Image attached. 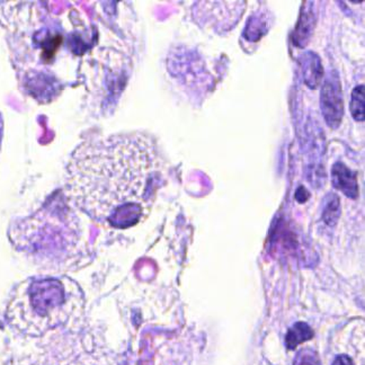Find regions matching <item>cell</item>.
<instances>
[{
  "label": "cell",
  "instance_id": "obj_1",
  "mask_svg": "<svg viewBox=\"0 0 365 365\" xmlns=\"http://www.w3.org/2000/svg\"><path fill=\"white\" fill-rule=\"evenodd\" d=\"M164 180V161L153 140L122 135L79 145L66 186L71 201L93 220L129 229L148 215Z\"/></svg>",
  "mask_w": 365,
  "mask_h": 365
},
{
  "label": "cell",
  "instance_id": "obj_2",
  "mask_svg": "<svg viewBox=\"0 0 365 365\" xmlns=\"http://www.w3.org/2000/svg\"><path fill=\"white\" fill-rule=\"evenodd\" d=\"M85 298L81 285L69 277H30L9 298L6 320L26 337H42L81 314Z\"/></svg>",
  "mask_w": 365,
  "mask_h": 365
},
{
  "label": "cell",
  "instance_id": "obj_3",
  "mask_svg": "<svg viewBox=\"0 0 365 365\" xmlns=\"http://www.w3.org/2000/svg\"><path fill=\"white\" fill-rule=\"evenodd\" d=\"M322 110L328 125L335 129L343 118V97L339 81H326L322 91Z\"/></svg>",
  "mask_w": 365,
  "mask_h": 365
},
{
  "label": "cell",
  "instance_id": "obj_4",
  "mask_svg": "<svg viewBox=\"0 0 365 365\" xmlns=\"http://www.w3.org/2000/svg\"><path fill=\"white\" fill-rule=\"evenodd\" d=\"M333 184L337 190L341 191L347 197L356 199L359 196V185H357L356 174L347 168L341 163L334 165L331 170Z\"/></svg>",
  "mask_w": 365,
  "mask_h": 365
},
{
  "label": "cell",
  "instance_id": "obj_5",
  "mask_svg": "<svg viewBox=\"0 0 365 365\" xmlns=\"http://www.w3.org/2000/svg\"><path fill=\"white\" fill-rule=\"evenodd\" d=\"M314 329L308 324L304 322H296L292 327L289 328L285 336L287 349L294 351L301 344L314 339Z\"/></svg>",
  "mask_w": 365,
  "mask_h": 365
},
{
  "label": "cell",
  "instance_id": "obj_6",
  "mask_svg": "<svg viewBox=\"0 0 365 365\" xmlns=\"http://www.w3.org/2000/svg\"><path fill=\"white\" fill-rule=\"evenodd\" d=\"M316 56L309 54L307 58V65L304 66V78H306L307 85L312 88L317 86L319 81H322V68L319 60H314Z\"/></svg>",
  "mask_w": 365,
  "mask_h": 365
},
{
  "label": "cell",
  "instance_id": "obj_7",
  "mask_svg": "<svg viewBox=\"0 0 365 365\" xmlns=\"http://www.w3.org/2000/svg\"><path fill=\"white\" fill-rule=\"evenodd\" d=\"M351 110L353 118L357 121H363L364 118V86H357L353 91Z\"/></svg>",
  "mask_w": 365,
  "mask_h": 365
},
{
  "label": "cell",
  "instance_id": "obj_8",
  "mask_svg": "<svg viewBox=\"0 0 365 365\" xmlns=\"http://www.w3.org/2000/svg\"><path fill=\"white\" fill-rule=\"evenodd\" d=\"M293 365H322L317 353L312 349H304L299 351Z\"/></svg>",
  "mask_w": 365,
  "mask_h": 365
},
{
  "label": "cell",
  "instance_id": "obj_9",
  "mask_svg": "<svg viewBox=\"0 0 365 365\" xmlns=\"http://www.w3.org/2000/svg\"><path fill=\"white\" fill-rule=\"evenodd\" d=\"M333 365H354L352 359L347 356V355L341 354L337 355L335 360H334Z\"/></svg>",
  "mask_w": 365,
  "mask_h": 365
}]
</instances>
